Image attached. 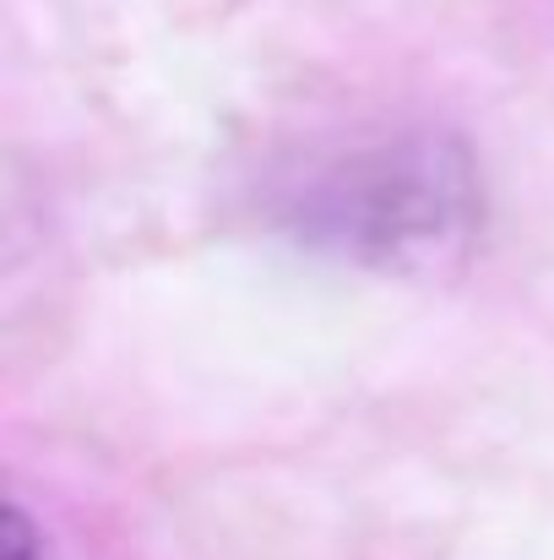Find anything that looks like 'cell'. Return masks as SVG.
I'll return each instance as SVG.
<instances>
[{
  "instance_id": "cell-1",
  "label": "cell",
  "mask_w": 554,
  "mask_h": 560,
  "mask_svg": "<svg viewBox=\"0 0 554 560\" xmlns=\"http://www.w3.org/2000/svg\"><path fill=\"white\" fill-rule=\"evenodd\" d=\"M484 218L479 159L435 126L354 142L278 196V223L299 250L402 283L457 278L484 240Z\"/></svg>"
},
{
  "instance_id": "cell-2",
  "label": "cell",
  "mask_w": 554,
  "mask_h": 560,
  "mask_svg": "<svg viewBox=\"0 0 554 560\" xmlns=\"http://www.w3.org/2000/svg\"><path fill=\"white\" fill-rule=\"evenodd\" d=\"M5 560H49L44 534L27 523V512H22V506H5Z\"/></svg>"
}]
</instances>
